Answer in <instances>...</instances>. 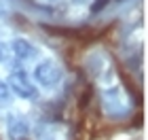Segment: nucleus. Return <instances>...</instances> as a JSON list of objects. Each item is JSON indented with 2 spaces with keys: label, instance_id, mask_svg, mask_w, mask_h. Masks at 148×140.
I'll use <instances>...</instances> for the list:
<instances>
[{
  "label": "nucleus",
  "instance_id": "nucleus-7",
  "mask_svg": "<svg viewBox=\"0 0 148 140\" xmlns=\"http://www.w3.org/2000/svg\"><path fill=\"white\" fill-rule=\"evenodd\" d=\"M110 0H93V4H91V13H99L102 9H106V4H108Z\"/></svg>",
  "mask_w": 148,
  "mask_h": 140
},
{
  "label": "nucleus",
  "instance_id": "nucleus-9",
  "mask_svg": "<svg viewBox=\"0 0 148 140\" xmlns=\"http://www.w3.org/2000/svg\"><path fill=\"white\" fill-rule=\"evenodd\" d=\"M4 57H6V49H4V45L0 43V62H2Z\"/></svg>",
  "mask_w": 148,
  "mask_h": 140
},
{
  "label": "nucleus",
  "instance_id": "nucleus-4",
  "mask_svg": "<svg viewBox=\"0 0 148 140\" xmlns=\"http://www.w3.org/2000/svg\"><path fill=\"white\" fill-rule=\"evenodd\" d=\"M9 134L13 138H23L25 134H28V125H25V121L21 117H11V121H9Z\"/></svg>",
  "mask_w": 148,
  "mask_h": 140
},
{
  "label": "nucleus",
  "instance_id": "nucleus-2",
  "mask_svg": "<svg viewBox=\"0 0 148 140\" xmlns=\"http://www.w3.org/2000/svg\"><path fill=\"white\" fill-rule=\"evenodd\" d=\"M11 87L15 89L17 96H21V98H34V96H36L34 85L25 79L23 72H15V74L11 77Z\"/></svg>",
  "mask_w": 148,
  "mask_h": 140
},
{
  "label": "nucleus",
  "instance_id": "nucleus-1",
  "mask_svg": "<svg viewBox=\"0 0 148 140\" xmlns=\"http://www.w3.org/2000/svg\"><path fill=\"white\" fill-rule=\"evenodd\" d=\"M36 79L42 85L51 87V85H57L59 83V79H62V70H59L53 62H42L36 68Z\"/></svg>",
  "mask_w": 148,
  "mask_h": 140
},
{
  "label": "nucleus",
  "instance_id": "nucleus-8",
  "mask_svg": "<svg viewBox=\"0 0 148 140\" xmlns=\"http://www.w3.org/2000/svg\"><path fill=\"white\" fill-rule=\"evenodd\" d=\"M6 96H9V85H6L4 81H0V100H6Z\"/></svg>",
  "mask_w": 148,
  "mask_h": 140
},
{
  "label": "nucleus",
  "instance_id": "nucleus-5",
  "mask_svg": "<svg viewBox=\"0 0 148 140\" xmlns=\"http://www.w3.org/2000/svg\"><path fill=\"white\" fill-rule=\"evenodd\" d=\"M45 30L55 36H70V38L76 36V30H66V28H57V26H45Z\"/></svg>",
  "mask_w": 148,
  "mask_h": 140
},
{
  "label": "nucleus",
  "instance_id": "nucleus-6",
  "mask_svg": "<svg viewBox=\"0 0 148 140\" xmlns=\"http://www.w3.org/2000/svg\"><path fill=\"white\" fill-rule=\"evenodd\" d=\"M91 98H93V89H91V85H85L83 93H80V108H85V106L91 102Z\"/></svg>",
  "mask_w": 148,
  "mask_h": 140
},
{
  "label": "nucleus",
  "instance_id": "nucleus-3",
  "mask_svg": "<svg viewBox=\"0 0 148 140\" xmlns=\"http://www.w3.org/2000/svg\"><path fill=\"white\" fill-rule=\"evenodd\" d=\"M13 51H15V55H17L19 59H30V57L36 55V49H34L28 41H23V38L13 41Z\"/></svg>",
  "mask_w": 148,
  "mask_h": 140
}]
</instances>
